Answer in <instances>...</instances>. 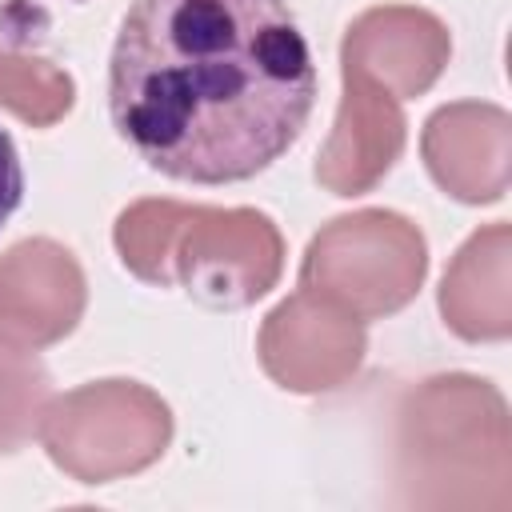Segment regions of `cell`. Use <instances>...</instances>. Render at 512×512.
<instances>
[{
    "instance_id": "cell-8",
    "label": "cell",
    "mask_w": 512,
    "mask_h": 512,
    "mask_svg": "<svg viewBox=\"0 0 512 512\" xmlns=\"http://www.w3.org/2000/svg\"><path fill=\"white\" fill-rule=\"evenodd\" d=\"M452 36L440 16L416 4H376L340 40V72L368 76L396 100L424 96L448 68Z\"/></svg>"
},
{
    "instance_id": "cell-11",
    "label": "cell",
    "mask_w": 512,
    "mask_h": 512,
    "mask_svg": "<svg viewBox=\"0 0 512 512\" xmlns=\"http://www.w3.org/2000/svg\"><path fill=\"white\" fill-rule=\"evenodd\" d=\"M444 324L472 344L512 332V228L504 220L476 228L440 280Z\"/></svg>"
},
{
    "instance_id": "cell-4",
    "label": "cell",
    "mask_w": 512,
    "mask_h": 512,
    "mask_svg": "<svg viewBox=\"0 0 512 512\" xmlns=\"http://www.w3.org/2000/svg\"><path fill=\"white\" fill-rule=\"evenodd\" d=\"M36 432L64 476L112 484L164 456L172 444V408L140 380H92L48 396Z\"/></svg>"
},
{
    "instance_id": "cell-9",
    "label": "cell",
    "mask_w": 512,
    "mask_h": 512,
    "mask_svg": "<svg viewBox=\"0 0 512 512\" xmlns=\"http://www.w3.org/2000/svg\"><path fill=\"white\" fill-rule=\"evenodd\" d=\"M420 152L432 180L460 204H496L508 192L512 116L488 100H456L424 120Z\"/></svg>"
},
{
    "instance_id": "cell-13",
    "label": "cell",
    "mask_w": 512,
    "mask_h": 512,
    "mask_svg": "<svg viewBox=\"0 0 512 512\" xmlns=\"http://www.w3.org/2000/svg\"><path fill=\"white\" fill-rule=\"evenodd\" d=\"M48 396L52 380L44 364L20 348L0 344V456H12L32 440Z\"/></svg>"
},
{
    "instance_id": "cell-6",
    "label": "cell",
    "mask_w": 512,
    "mask_h": 512,
    "mask_svg": "<svg viewBox=\"0 0 512 512\" xmlns=\"http://www.w3.org/2000/svg\"><path fill=\"white\" fill-rule=\"evenodd\" d=\"M364 352H368L364 320L348 316L344 308L304 288L280 300L264 316L256 336V356L268 380L300 396H320L348 384L360 372Z\"/></svg>"
},
{
    "instance_id": "cell-3",
    "label": "cell",
    "mask_w": 512,
    "mask_h": 512,
    "mask_svg": "<svg viewBox=\"0 0 512 512\" xmlns=\"http://www.w3.org/2000/svg\"><path fill=\"white\" fill-rule=\"evenodd\" d=\"M112 244L136 280L180 284L204 308H248L284 272V236L256 208L136 200L116 216Z\"/></svg>"
},
{
    "instance_id": "cell-1",
    "label": "cell",
    "mask_w": 512,
    "mask_h": 512,
    "mask_svg": "<svg viewBox=\"0 0 512 512\" xmlns=\"http://www.w3.org/2000/svg\"><path fill=\"white\" fill-rule=\"evenodd\" d=\"M316 104V64L284 0H136L108 64L116 132L188 184L280 160Z\"/></svg>"
},
{
    "instance_id": "cell-5",
    "label": "cell",
    "mask_w": 512,
    "mask_h": 512,
    "mask_svg": "<svg viewBox=\"0 0 512 512\" xmlns=\"http://www.w3.org/2000/svg\"><path fill=\"white\" fill-rule=\"evenodd\" d=\"M424 276V232L388 208H360L328 220L300 260V288L356 320L400 312L424 288Z\"/></svg>"
},
{
    "instance_id": "cell-7",
    "label": "cell",
    "mask_w": 512,
    "mask_h": 512,
    "mask_svg": "<svg viewBox=\"0 0 512 512\" xmlns=\"http://www.w3.org/2000/svg\"><path fill=\"white\" fill-rule=\"evenodd\" d=\"M88 304V280L80 260L48 240L32 236L0 256V344L40 352L64 340Z\"/></svg>"
},
{
    "instance_id": "cell-2",
    "label": "cell",
    "mask_w": 512,
    "mask_h": 512,
    "mask_svg": "<svg viewBox=\"0 0 512 512\" xmlns=\"http://www.w3.org/2000/svg\"><path fill=\"white\" fill-rule=\"evenodd\" d=\"M392 480L412 508L508 512L512 420L500 388L472 372L408 388L392 416Z\"/></svg>"
},
{
    "instance_id": "cell-10",
    "label": "cell",
    "mask_w": 512,
    "mask_h": 512,
    "mask_svg": "<svg viewBox=\"0 0 512 512\" xmlns=\"http://www.w3.org/2000/svg\"><path fill=\"white\" fill-rule=\"evenodd\" d=\"M404 112L400 100L372 84L368 76L344 72V92L336 124L316 156V184L332 196L372 192L404 152Z\"/></svg>"
},
{
    "instance_id": "cell-14",
    "label": "cell",
    "mask_w": 512,
    "mask_h": 512,
    "mask_svg": "<svg viewBox=\"0 0 512 512\" xmlns=\"http://www.w3.org/2000/svg\"><path fill=\"white\" fill-rule=\"evenodd\" d=\"M20 196H24L20 156H16L12 136L0 128V228H4V224H8V216L20 208Z\"/></svg>"
},
{
    "instance_id": "cell-12",
    "label": "cell",
    "mask_w": 512,
    "mask_h": 512,
    "mask_svg": "<svg viewBox=\"0 0 512 512\" xmlns=\"http://www.w3.org/2000/svg\"><path fill=\"white\" fill-rule=\"evenodd\" d=\"M72 104L76 84L60 64L0 48V108H8L28 128H52L72 112Z\"/></svg>"
}]
</instances>
